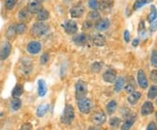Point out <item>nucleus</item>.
<instances>
[{"instance_id": "1", "label": "nucleus", "mask_w": 157, "mask_h": 130, "mask_svg": "<svg viewBox=\"0 0 157 130\" xmlns=\"http://www.w3.org/2000/svg\"><path fill=\"white\" fill-rule=\"evenodd\" d=\"M74 118H75V113H74V109H73V108L70 104L66 105L61 117H60L61 122L66 125H69L73 122Z\"/></svg>"}, {"instance_id": "2", "label": "nucleus", "mask_w": 157, "mask_h": 130, "mask_svg": "<svg viewBox=\"0 0 157 130\" xmlns=\"http://www.w3.org/2000/svg\"><path fill=\"white\" fill-rule=\"evenodd\" d=\"M48 31H49L48 25H45V23L39 21V22L36 23L33 25L32 30H31V33L33 34V36L40 38V37H43L44 35L47 33Z\"/></svg>"}, {"instance_id": "3", "label": "nucleus", "mask_w": 157, "mask_h": 130, "mask_svg": "<svg viewBox=\"0 0 157 130\" xmlns=\"http://www.w3.org/2000/svg\"><path fill=\"white\" fill-rule=\"evenodd\" d=\"M78 110L82 113H88L92 108V101L87 98H81L78 100Z\"/></svg>"}, {"instance_id": "4", "label": "nucleus", "mask_w": 157, "mask_h": 130, "mask_svg": "<svg viewBox=\"0 0 157 130\" xmlns=\"http://www.w3.org/2000/svg\"><path fill=\"white\" fill-rule=\"evenodd\" d=\"M75 91H76V98L79 100L81 98L86 97L87 93V86L83 80H78L75 85Z\"/></svg>"}, {"instance_id": "5", "label": "nucleus", "mask_w": 157, "mask_h": 130, "mask_svg": "<svg viewBox=\"0 0 157 130\" xmlns=\"http://www.w3.org/2000/svg\"><path fill=\"white\" fill-rule=\"evenodd\" d=\"M11 52V45L9 42H4L0 47V60H6L10 56Z\"/></svg>"}, {"instance_id": "6", "label": "nucleus", "mask_w": 157, "mask_h": 130, "mask_svg": "<svg viewBox=\"0 0 157 130\" xmlns=\"http://www.w3.org/2000/svg\"><path fill=\"white\" fill-rule=\"evenodd\" d=\"M63 27L65 29L66 32L70 35H73L78 32V25L73 20H67L63 25Z\"/></svg>"}, {"instance_id": "7", "label": "nucleus", "mask_w": 157, "mask_h": 130, "mask_svg": "<svg viewBox=\"0 0 157 130\" xmlns=\"http://www.w3.org/2000/svg\"><path fill=\"white\" fill-rule=\"evenodd\" d=\"M27 9L31 13H38L42 10V3L40 0H30Z\"/></svg>"}, {"instance_id": "8", "label": "nucleus", "mask_w": 157, "mask_h": 130, "mask_svg": "<svg viewBox=\"0 0 157 130\" xmlns=\"http://www.w3.org/2000/svg\"><path fill=\"white\" fill-rule=\"evenodd\" d=\"M85 12V7L81 4H78L77 6H73V8L70 10V14L71 17H74V18H78L80 17L83 13Z\"/></svg>"}, {"instance_id": "9", "label": "nucleus", "mask_w": 157, "mask_h": 130, "mask_svg": "<svg viewBox=\"0 0 157 130\" xmlns=\"http://www.w3.org/2000/svg\"><path fill=\"white\" fill-rule=\"evenodd\" d=\"M137 80H138V84L141 88L146 89L148 86V81L147 79V76L145 73L143 72V70H139L137 73Z\"/></svg>"}, {"instance_id": "10", "label": "nucleus", "mask_w": 157, "mask_h": 130, "mask_svg": "<svg viewBox=\"0 0 157 130\" xmlns=\"http://www.w3.org/2000/svg\"><path fill=\"white\" fill-rule=\"evenodd\" d=\"M106 119H107V116L105 113L103 112H98V113H95L93 115L92 121L94 125L99 126V125H102L103 123H105Z\"/></svg>"}, {"instance_id": "11", "label": "nucleus", "mask_w": 157, "mask_h": 130, "mask_svg": "<svg viewBox=\"0 0 157 130\" xmlns=\"http://www.w3.org/2000/svg\"><path fill=\"white\" fill-rule=\"evenodd\" d=\"M27 52L31 54H37L41 50V44L38 41H31L27 45Z\"/></svg>"}, {"instance_id": "12", "label": "nucleus", "mask_w": 157, "mask_h": 130, "mask_svg": "<svg viewBox=\"0 0 157 130\" xmlns=\"http://www.w3.org/2000/svg\"><path fill=\"white\" fill-rule=\"evenodd\" d=\"M73 41L78 45H84L88 41V36L86 33L76 34L73 37Z\"/></svg>"}, {"instance_id": "13", "label": "nucleus", "mask_w": 157, "mask_h": 130, "mask_svg": "<svg viewBox=\"0 0 157 130\" xmlns=\"http://www.w3.org/2000/svg\"><path fill=\"white\" fill-rule=\"evenodd\" d=\"M103 79L107 83H113L116 80V72L114 70H107L103 74Z\"/></svg>"}, {"instance_id": "14", "label": "nucleus", "mask_w": 157, "mask_h": 130, "mask_svg": "<svg viewBox=\"0 0 157 130\" xmlns=\"http://www.w3.org/2000/svg\"><path fill=\"white\" fill-rule=\"evenodd\" d=\"M110 26V21L107 18H104V19H100L98 20L95 24V29L100 31V32H103L108 29Z\"/></svg>"}, {"instance_id": "15", "label": "nucleus", "mask_w": 157, "mask_h": 130, "mask_svg": "<svg viewBox=\"0 0 157 130\" xmlns=\"http://www.w3.org/2000/svg\"><path fill=\"white\" fill-rule=\"evenodd\" d=\"M153 111H154V106H153L152 102L146 101L143 103L141 109H140L141 115H143V116L149 115L150 113H153Z\"/></svg>"}, {"instance_id": "16", "label": "nucleus", "mask_w": 157, "mask_h": 130, "mask_svg": "<svg viewBox=\"0 0 157 130\" xmlns=\"http://www.w3.org/2000/svg\"><path fill=\"white\" fill-rule=\"evenodd\" d=\"M113 6V0H101L99 3V9L102 11H109Z\"/></svg>"}, {"instance_id": "17", "label": "nucleus", "mask_w": 157, "mask_h": 130, "mask_svg": "<svg viewBox=\"0 0 157 130\" xmlns=\"http://www.w3.org/2000/svg\"><path fill=\"white\" fill-rule=\"evenodd\" d=\"M140 97H141V94H140V92H138V91H134V92H132V93L129 94V96L128 97V101L129 104H131V105H135L137 102L140 101Z\"/></svg>"}, {"instance_id": "18", "label": "nucleus", "mask_w": 157, "mask_h": 130, "mask_svg": "<svg viewBox=\"0 0 157 130\" xmlns=\"http://www.w3.org/2000/svg\"><path fill=\"white\" fill-rule=\"evenodd\" d=\"M93 42H94V44L97 46H103V45H106V42H107V40H106V38H105V36H103L102 34H96L94 35V39H93Z\"/></svg>"}, {"instance_id": "19", "label": "nucleus", "mask_w": 157, "mask_h": 130, "mask_svg": "<svg viewBox=\"0 0 157 130\" xmlns=\"http://www.w3.org/2000/svg\"><path fill=\"white\" fill-rule=\"evenodd\" d=\"M38 91H39V96H45L47 91V86L45 84V81L44 79H39L38 82Z\"/></svg>"}, {"instance_id": "20", "label": "nucleus", "mask_w": 157, "mask_h": 130, "mask_svg": "<svg viewBox=\"0 0 157 130\" xmlns=\"http://www.w3.org/2000/svg\"><path fill=\"white\" fill-rule=\"evenodd\" d=\"M30 17H31V12L28 11V9L26 8H24L21 11L18 12V19L20 21H27L30 19Z\"/></svg>"}, {"instance_id": "21", "label": "nucleus", "mask_w": 157, "mask_h": 130, "mask_svg": "<svg viewBox=\"0 0 157 130\" xmlns=\"http://www.w3.org/2000/svg\"><path fill=\"white\" fill-rule=\"evenodd\" d=\"M135 121V115H131L130 117H128V119L126 120V121L124 122L123 125L121 126V130H129L131 128V127L134 125Z\"/></svg>"}, {"instance_id": "22", "label": "nucleus", "mask_w": 157, "mask_h": 130, "mask_svg": "<svg viewBox=\"0 0 157 130\" xmlns=\"http://www.w3.org/2000/svg\"><path fill=\"white\" fill-rule=\"evenodd\" d=\"M23 92H24L23 86L20 85V84H17V85L14 86V88L12 89L11 94H12L13 98H18V97H20L22 95Z\"/></svg>"}, {"instance_id": "23", "label": "nucleus", "mask_w": 157, "mask_h": 130, "mask_svg": "<svg viewBox=\"0 0 157 130\" xmlns=\"http://www.w3.org/2000/svg\"><path fill=\"white\" fill-rule=\"evenodd\" d=\"M48 108H49V106L48 105H45V104H43V105H40L37 108V116L38 117H43L45 115L46 112L48 111Z\"/></svg>"}, {"instance_id": "24", "label": "nucleus", "mask_w": 157, "mask_h": 130, "mask_svg": "<svg viewBox=\"0 0 157 130\" xmlns=\"http://www.w3.org/2000/svg\"><path fill=\"white\" fill-rule=\"evenodd\" d=\"M157 17V10L155 6H151V9H150V12L147 16V21L149 23H152L153 21H155Z\"/></svg>"}, {"instance_id": "25", "label": "nucleus", "mask_w": 157, "mask_h": 130, "mask_svg": "<svg viewBox=\"0 0 157 130\" xmlns=\"http://www.w3.org/2000/svg\"><path fill=\"white\" fill-rule=\"evenodd\" d=\"M48 17H49V12L46 11V10H40L38 12L37 19L39 21H45Z\"/></svg>"}, {"instance_id": "26", "label": "nucleus", "mask_w": 157, "mask_h": 130, "mask_svg": "<svg viewBox=\"0 0 157 130\" xmlns=\"http://www.w3.org/2000/svg\"><path fill=\"white\" fill-rule=\"evenodd\" d=\"M116 108H117V102L115 101H111L110 102H108V104L107 105V113L109 114H113L115 112Z\"/></svg>"}, {"instance_id": "27", "label": "nucleus", "mask_w": 157, "mask_h": 130, "mask_svg": "<svg viewBox=\"0 0 157 130\" xmlns=\"http://www.w3.org/2000/svg\"><path fill=\"white\" fill-rule=\"evenodd\" d=\"M16 30H15V25H11L8 29H7V31H6V37L9 39V40H11V39H13L14 37H15V35H16Z\"/></svg>"}, {"instance_id": "28", "label": "nucleus", "mask_w": 157, "mask_h": 130, "mask_svg": "<svg viewBox=\"0 0 157 130\" xmlns=\"http://www.w3.org/2000/svg\"><path fill=\"white\" fill-rule=\"evenodd\" d=\"M11 107L12 108V110L17 111L19 108H21V101L18 98H14L13 100H11Z\"/></svg>"}, {"instance_id": "29", "label": "nucleus", "mask_w": 157, "mask_h": 130, "mask_svg": "<svg viewBox=\"0 0 157 130\" xmlns=\"http://www.w3.org/2000/svg\"><path fill=\"white\" fill-rule=\"evenodd\" d=\"M121 124V119L118 117H113L109 120V126L112 128L113 129H116L119 128V126Z\"/></svg>"}, {"instance_id": "30", "label": "nucleus", "mask_w": 157, "mask_h": 130, "mask_svg": "<svg viewBox=\"0 0 157 130\" xmlns=\"http://www.w3.org/2000/svg\"><path fill=\"white\" fill-rule=\"evenodd\" d=\"M115 85H114V91L118 93L122 89V87L124 86V79L121 77H119L117 80H115Z\"/></svg>"}, {"instance_id": "31", "label": "nucleus", "mask_w": 157, "mask_h": 130, "mask_svg": "<svg viewBox=\"0 0 157 130\" xmlns=\"http://www.w3.org/2000/svg\"><path fill=\"white\" fill-rule=\"evenodd\" d=\"M15 30H16V33L18 34V35H21V34H23L25 32L26 25L24 24V23H19V24H17V25L15 26Z\"/></svg>"}, {"instance_id": "32", "label": "nucleus", "mask_w": 157, "mask_h": 130, "mask_svg": "<svg viewBox=\"0 0 157 130\" xmlns=\"http://www.w3.org/2000/svg\"><path fill=\"white\" fill-rule=\"evenodd\" d=\"M148 99H155L157 97V86H152L147 93Z\"/></svg>"}, {"instance_id": "33", "label": "nucleus", "mask_w": 157, "mask_h": 130, "mask_svg": "<svg viewBox=\"0 0 157 130\" xmlns=\"http://www.w3.org/2000/svg\"><path fill=\"white\" fill-rule=\"evenodd\" d=\"M153 0H136L134 4V10H138L140 9L141 6H143L144 5H146L147 3L151 2Z\"/></svg>"}, {"instance_id": "34", "label": "nucleus", "mask_w": 157, "mask_h": 130, "mask_svg": "<svg viewBox=\"0 0 157 130\" xmlns=\"http://www.w3.org/2000/svg\"><path fill=\"white\" fill-rule=\"evenodd\" d=\"M17 3V0H5V7L7 10H12Z\"/></svg>"}, {"instance_id": "35", "label": "nucleus", "mask_w": 157, "mask_h": 130, "mask_svg": "<svg viewBox=\"0 0 157 130\" xmlns=\"http://www.w3.org/2000/svg\"><path fill=\"white\" fill-rule=\"evenodd\" d=\"M89 17L92 20H98L101 17V14L99 13V11H97V10H94L89 13Z\"/></svg>"}, {"instance_id": "36", "label": "nucleus", "mask_w": 157, "mask_h": 130, "mask_svg": "<svg viewBox=\"0 0 157 130\" xmlns=\"http://www.w3.org/2000/svg\"><path fill=\"white\" fill-rule=\"evenodd\" d=\"M150 61H151V65L154 67H157V51H153Z\"/></svg>"}, {"instance_id": "37", "label": "nucleus", "mask_w": 157, "mask_h": 130, "mask_svg": "<svg viewBox=\"0 0 157 130\" xmlns=\"http://www.w3.org/2000/svg\"><path fill=\"white\" fill-rule=\"evenodd\" d=\"M88 6L91 9L97 10V9H99V2H98V0H89Z\"/></svg>"}, {"instance_id": "38", "label": "nucleus", "mask_w": 157, "mask_h": 130, "mask_svg": "<svg viewBox=\"0 0 157 130\" xmlns=\"http://www.w3.org/2000/svg\"><path fill=\"white\" fill-rule=\"evenodd\" d=\"M49 53H47V52H45V53H43L42 54V56L40 57V63L42 64V65H45L46 63L49 61Z\"/></svg>"}, {"instance_id": "39", "label": "nucleus", "mask_w": 157, "mask_h": 130, "mask_svg": "<svg viewBox=\"0 0 157 130\" xmlns=\"http://www.w3.org/2000/svg\"><path fill=\"white\" fill-rule=\"evenodd\" d=\"M138 32L140 33L141 37H143L144 34H145V24H144L143 21H140V25L138 26Z\"/></svg>"}, {"instance_id": "40", "label": "nucleus", "mask_w": 157, "mask_h": 130, "mask_svg": "<svg viewBox=\"0 0 157 130\" xmlns=\"http://www.w3.org/2000/svg\"><path fill=\"white\" fill-rule=\"evenodd\" d=\"M149 77H150V79L154 83L157 84V70H153L150 74H149Z\"/></svg>"}, {"instance_id": "41", "label": "nucleus", "mask_w": 157, "mask_h": 130, "mask_svg": "<svg viewBox=\"0 0 157 130\" xmlns=\"http://www.w3.org/2000/svg\"><path fill=\"white\" fill-rule=\"evenodd\" d=\"M101 69V64L99 62H95L93 64V66H92V70L94 71V72H99L100 70Z\"/></svg>"}, {"instance_id": "42", "label": "nucleus", "mask_w": 157, "mask_h": 130, "mask_svg": "<svg viewBox=\"0 0 157 130\" xmlns=\"http://www.w3.org/2000/svg\"><path fill=\"white\" fill-rule=\"evenodd\" d=\"M125 91H126V93L131 94L132 92L135 91V86L132 84H127V85L125 86Z\"/></svg>"}, {"instance_id": "43", "label": "nucleus", "mask_w": 157, "mask_h": 130, "mask_svg": "<svg viewBox=\"0 0 157 130\" xmlns=\"http://www.w3.org/2000/svg\"><path fill=\"white\" fill-rule=\"evenodd\" d=\"M92 26H93V24L91 21H88V20H86L84 23H83V28L86 29V30H88V29L92 28Z\"/></svg>"}, {"instance_id": "44", "label": "nucleus", "mask_w": 157, "mask_h": 130, "mask_svg": "<svg viewBox=\"0 0 157 130\" xmlns=\"http://www.w3.org/2000/svg\"><path fill=\"white\" fill-rule=\"evenodd\" d=\"M147 130H157L156 124H155L154 121H152V122H150V123L148 124L147 128Z\"/></svg>"}, {"instance_id": "45", "label": "nucleus", "mask_w": 157, "mask_h": 130, "mask_svg": "<svg viewBox=\"0 0 157 130\" xmlns=\"http://www.w3.org/2000/svg\"><path fill=\"white\" fill-rule=\"evenodd\" d=\"M124 40H125L127 43H128L129 40H130V33H129V32L128 30H126V31L124 32Z\"/></svg>"}, {"instance_id": "46", "label": "nucleus", "mask_w": 157, "mask_h": 130, "mask_svg": "<svg viewBox=\"0 0 157 130\" xmlns=\"http://www.w3.org/2000/svg\"><path fill=\"white\" fill-rule=\"evenodd\" d=\"M157 30V20L153 21L150 25V32H155Z\"/></svg>"}, {"instance_id": "47", "label": "nucleus", "mask_w": 157, "mask_h": 130, "mask_svg": "<svg viewBox=\"0 0 157 130\" xmlns=\"http://www.w3.org/2000/svg\"><path fill=\"white\" fill-rule=\"evenodd\" d=\"M32 125L31 124H25L22 127V128L20 130H32Z\"/></svg>"}, {"instance_id": "48", "label": "nucleus", "mask_w": 157, "mask_h": 130, "mask_svg": "<svg viewBox=\"0 0 157 130\" xmlns=\"http://www.w3.org/2000/svg\"><path fill=\"white\" fill-rule=\"evenodd\" d=\"M132 45H134V46H137V45H139V40L138 39H135V40H133V42H132Z\"/></svg>"}, {"instance_id": "49", "label": "nucleus", "mask_w": 157, "mask_h": 130, "mask_svg": "<svg viewBox=\"0 0 157 130\" xmlns=\"http://www.w3.org/2000/svg\"><path fill=\"white\" fill-rule=\"evenodd\" d=\"M88 130H99L98 128H90Z\"/></svg>"}, {"instance_id": "50", "label": "nucleus", "mask_w": 157, "mask_h": 130, "mask_svg": "<svg viewBox=\"0 0 157 130\" xmlns=\"http://www.w3.org/2000/svg\"><path fill=\"white\" fill-rule=\"evenodd\" d=\"M155 118H156V121H157V112L156 113H155Z\"/></svg>"}, {"instance_id": "51", "label": "nucleus", "mask_w": 157, "mask_h": 130, "mask_svg": "<svg viewBox=\"0 0 157 130\" xmlns=\"http://www.w3.org/2000/svg\"><path fill=\"white\" fill-rule=\"evenodd\" d=\"M155 104H156V106H157V99H156V101H155Z\"/></svg>"}]
</instances>
